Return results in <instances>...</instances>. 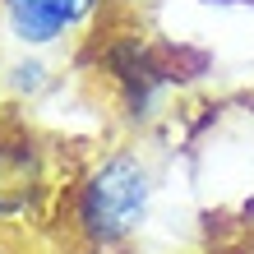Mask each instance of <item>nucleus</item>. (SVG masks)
<instances>
[{"label": "nucleus", "instance_id": "obj_2", "mask_svg": "<svg viewBox=\"0 0 254 254\" xmlns=\"http://www.w3.org/2000/svg\"><path fill=\"white\" fill-rule=\"evenodd\" d=\"M0 5L9 33L23 47H51L97 9V0H0Z\"/></svg>", "mask_w": 254, "mask_h": 254}, {"label": "nucleus", "instance_id": "obj_3", "mask_svg": "<svg viewBox=\"0 0 254 254\" xmlns=\"http://www.w3.org/2000/svg\"><path fill=\"white\" fill-rule=\"evenodd\" d=\"M227 254H254V245H241V250H227Z\"/></svg>", "mask_w": 254, "mask_h": 254}, {"label": "nucleus", "instance_id": "obj_4", "mask_svg": "<svg viewBox=\"0 0 254 254\" xmlns=\"http://www.w3.org/2000/svg\"><path fill=\"white\" fill-rule=\"evenodd\" d=\"M0 254H19V250H9V245H5V241H0Z\"/></svg>", "mask_w": 254, "mask_h": 254}, {"label": "nucleus", "instance_id": "obj_1", "mask_svg": "<svg viewBox=\"0 0 254 254\" xmlns=\"http://www.w3.org/2000/svg\"><path fill=\"white\" fill-rule=\"evenodd\" d=\"M153 171L134 153H111L88 171L74 199V222L93 245H121L125 236L143 227L148 208H153Z\"/></svg>", "mask_w": 254, "mask_h": 254}]
</instances>
